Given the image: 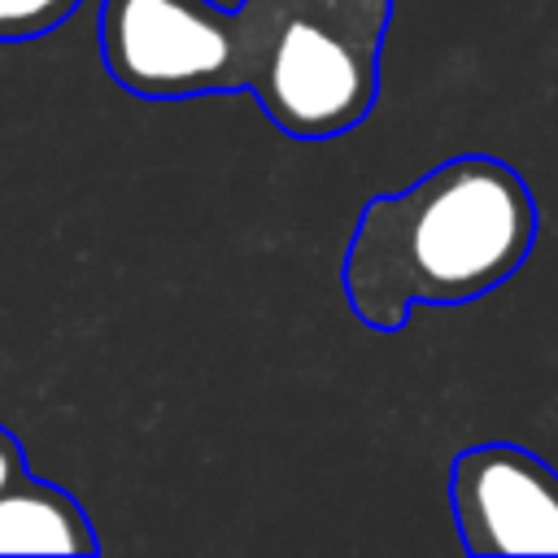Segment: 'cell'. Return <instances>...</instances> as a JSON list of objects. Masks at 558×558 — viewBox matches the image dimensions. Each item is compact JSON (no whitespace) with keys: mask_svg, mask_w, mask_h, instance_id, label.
Returning a JSON list of instances; mask_svg holds the SVG:
<instances>
[{"mask_svg":"<svg viewBox=\"0 0 558 558\" xmlns=\"http://www.w3.org/2000/svg\"><path fill=\"white\" fill-rule=\"evenodd\" d=\"M318 4H331V9H344V13H362V17H379V22H392V0H318Z\"/></svg>","mask_w":558,"mask_h":558,"instance_id":"ba28073f","label":"cell"},{"mask_svg":"<svg viewBox=\"0 0 558 558\" xmlns=\"http://www.w3.org/2000/svg\"><path fill=\"white\" fill-rule=\"evenodd\" d=\"M449 510L471 558H558V471L514 440L453 458Z\"/></svg>","mask_w":558,"mask_h":558,"instance_id":"277c9868","label":"cell"},{"mask_svg":"<svg viewBox=\"0 0 558 558\" xmlns=\"http://www.w3.org/2000/svg\"><path fill=\"white\" fill-rule=\"evenodd\" d=\"M83 0H0V44H31L78 13Z\"/></svg>","mask_w":558,"mask_h":558,"instance_id":"8992f818","label":"cell"},{"mask_svg":"<svg viewBox=\"0 0 558 558\" xmlns=\"http://www.w3.org/2000/svg\"><path fill=\"white\" fill-rule=\"evenodd\" d=\"M536 231L527 179L493 153H458L362 205L340 266L349 314L392 336L414 305L480 301L519 275Z\"/></svg>","mask_w":558,"mask_h":558,"instance_id":"6da1fadb","label":"cell"},{"mask_svg":"<svg viewBox=\"0 0 558 558\" xmlns=\"http://www.w3.org/2000/svg\"><path fill=\"white\" fill-rule=\"evenodd\" d=\"M388 22L318 0H266L248 87L288 140L323 144L362 126L379 100Z\"/></svg>","mask_w":558,"mask_h":558,"instance_id":"7a4b0ae2","label":"cell"},{"mask_svg":"<svg viewBox=\"0 0 558 558\" xmlns=\"http://www.w3.org/2000/svg\"><path fill=\"white\" fill-rule=\"evenodd\" d=\"M266 26V0H100L105 74L140 100L244 92Z\"/></svg>","mask_w":558,"mask_h":558,"instance_id":"3957f363","label":"cell"},{"mask_svg":"<svg viewBox=\"0 0 558 558\" xmlns=\"http://www.w3.org/2000/svg\"><path fill=\"white\" fill-rule=\"evenodd\" d=\"M31 466H26V445L0 423V488H9L17 475H26Z\"/></svg>","mask_w":558,"mask_h":558,"instance_id":"52a82bcc","label":"cell"},{"mask_svg":"<svg viewBox=\"0 0 558 558\" xmlns=\"http://www.w3.org/2000/svg\"><path fill=\"white\" fill-rule=\"evenodd\" d=\"M0 554H100V536L61 484L26 471L0 488Z\"/></svg>","mask_w":558,"mask_h":558,"instance_id":"5b68a950","label":"cell"}]
</instances>
